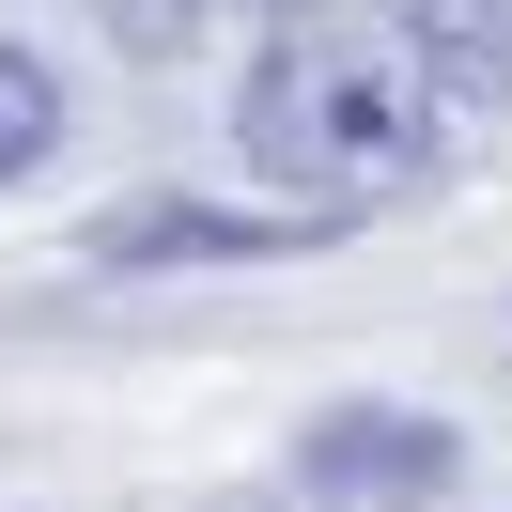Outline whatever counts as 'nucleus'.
Returning a JSON list of instances; mask_svg holds the SVG:
<instances>
[{
  "instance_id": "7",
  "label": "nucleus",
  "mask_w": 512,
  "mask_h": 512,
  "mask_svg": "<svg viewBox=\"0 0 512 512\" xmlns=\"http://www.w3.org/2000/svg\"><path fill=\"white\" fill-rule=\"evenodd\" d=\"M233 16H264V32H280V16H326V0H233Z\"/></svg>"
},
{
  "instance_id": "5",
  "label": "nucleus",
  "mask_w": 512,
  "mask_h": 512,
  "mask_svg": "<svg viewBox=\"0 0 512 512\" xmlns=\"http://www.w3.org/2000/svg\"><path fill=\"white\" fill-rule=\"evenodd\" d=\"M63 109H78V94H63V63H47L32 32H0V202L63 156Z\"/></svg>"
},
{
  "instance_id": "6",
  "label": "nucleus",
  "mask_w": 512,
  "mask_h": 512,
  "mask_svg": "<svg viewBox=\"0 0 512 512\" xmlns=\"http://www.w3.org/2000/svg\"><path fill=\"white\" fill-rule=\"evenodd\" d=\"M94 16H109V47H140V63H171V47H187V16H202V0H94Z\"/></svg>"
},
{
  "instance_id": "4",
  "label": "nucleus",
  "mask_w": 512,
  "mask_h": 512,
  "mask_svg": "<svg viewBox=\"0 0 512 512\" xmlns=\"http://www.w3.org/2000/svg\"><path fill=\"white\" fill-rule=\"evenodd\" d=\"M388 32L450 78V109H512V0H388Z\"/></svg>"
},
{
  "instance_id": "1",
  "label": "nucleus",
  "mask_w": 512,
  "mask_h": 512,
  "mask_svg": "<svg viewBox=\"0 0 512 512\" xmlns=\"http://www.w3.org/2000/svg\"><path fill=\"white\" fill-rule=\"evenodd\" d=\"M233 156L295 202V218H388L450 171V78L404 32H342V16H280L264 63L233 78Z\"/></svg>"
},
{
  "instance_id": "2",
  "label": "nucleus",
  "mask_w": 512,
  "mask_h": 512,
  "mask_svg": "<svg viewBox=\"0 0 512 512\" xmlns=\"http://www.w3.org/2000/svg\"><path fill=\"white\" fill-rule=\"evenodd\" d=\"M295 481L342 497V512H435L450 481H466V435H450L435 404L357 388V404H311V419H295Z\"/></svg>"
},
{
  "instance_id": "3",
  "label": "nucleus",
  "mask_w": 512,
  "mask_h": 512,
  "mask_svg": "<svg viewBox=\"0 0 512 512\" xmlns=\"http://www.w3.org/2000/svg\"><path fill=\"white\" fill-rule=\"evenodd\" d=\"M326 218H249V202H109L94 218V264L109 280H156V264H280L311 249Z\"/></svg>"
}]
</instances>
